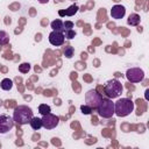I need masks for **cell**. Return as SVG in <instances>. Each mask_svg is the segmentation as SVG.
<instances>
[{
  "label": "cell",
  "instance_id": "1",
  "mask_svg": "<svg viewBox=\"0 0 149 149\" xmlns=\"http://www.w3.org/2000/svg\"><path fill=\"white\" fill-rule=\"evenodd\" d=\"M33 116H34L33 115V109L30 107H28L27 105H19V106H16L14 112H13V120L19 126L28 125Z\"/></svg>",
  "mask_w": 149,
  "mask_h": 149
},
{
  "label": "cell",
  "instance_id": "2",
  "mask_svg": "<svg viewBox=\"0 0 149 149\" xmlns=\"http://www.w3.org/2000/svg\"><path fill=\"white\" fill-rule=\"evenodd\" d=\"M134 102L128 98H121L116 102H114V114L120 118H125L129 115L134 111Z\"/></svg>",
  "mask_w": 149,
  "mask_h": 149
},
{
  "label": "cell",
  "instance_id": "3",
  "mask_svg": "<svg viewBox=\"0 0 149 149\" xmlns=\"http://www.w3.org/2000/svg\"><path fill=\"white\" fill-rule=\"evenodd\" d=\"M123 91V86L122 84L118 80V79H109L105 83L104 85V92L106 94L107 98L109 99H115V98H119L121 95Z\"/></svg>",
  "mask_w": 149,
  "mask_h": 149
},
{
  "label": "cell",
  "instance_id": "4",
  "mask_svg": "<svg viewBox=\"0 0 149 149\" xmlns=\"http://www.w3.org/2000/svg\"><path fill=\"white\" fill-rule=\"evenodd\" d=\"M98 115L102 119H109L114 115V102L109 98H102L97 108Z\"/></svg>",
  "mask_w": 149,
  "mask_h": 149
},
{
  "label": "cell",
  "instance_id": "5",
  "mask_svg": "<svg viewBox=\"0 0 149 149\" xmlns=\"http://www.w3.org/2000/svg\"><path fill=\"white\" fill-rule=\"evenodd\" d=\"M101 100H102V95L98 93L97 90H90L85 93V104L90 106L92 109H97Z\"/></svg>",
  "mask_w": 149,
  "mask_h": 149
},
{
  "label": "cell",
  "instance_id": "6",
  "mask_svg": "<svg viewBox=\"0 0 149 149\" xmlns=\"http://www.w3.org/2000/svg\"><path fill=\"white\" fill-rule=\"evenodd\" d=\"M126 78L130 83H140L144 79V71L140 68H130L126 72Z\"/></svg>",
  "mask_w": 149,
  "mask_h": 149
},
{
  "label": "cell",
  "instance_id": "7",
  "mask_svg": "<svg viewBox=\"0 0 149 149\" xmlns=\"http://www.w3.org/2000/svg\"><path fill=\"white\" fill-rule=\"evenodd\" d=\"M14 127V120L7 114H0V134H8Z\"/></svg>",
  "mask_w": 149,
  "mask_h": 149
},
{
  "label": "cell",
  "instance_id": "8",
  "mask_svg": "<svg viewBox=\"0 0 149 149\" xmlns=\"http://www.w3.org/2000/svg\"><path fill=\"white\" fill-rule=\"evenodd\" d=\"M42 127L45 128V129H54L58 126L59 123V118L56 116L55 114L52 113H48V114H44L42 116Z\"/></svg>",
  "mask_w": 149,
  "mask_h": 149
},
{
  "label": "cell",
  "instance_id": "9",
  "mask_svg": "<svg viewBox=\"0 0 149 149\" xmlns=\"http://www.w3.org/2000/svg\"><path fill=\"white\" fill-rule=\"evenodd\" d=\"M65 41V37H64V34L61 33V31H56V30H52L50 34H49V42L51 45L54 47H59V45H63Z\"/></svg>",
  "mask_w": 149,
  "mask_h": 149
},
{
  "label": "cell",
  "instance_id": "10",
  "mask_svg": "<svg viewBox=\"0 0 149 149\" xmlns=\"http://www.w3.org/2000/svg\"><path fill=\"white\" fill-rule=\"evenodd\" d=\"M109 14H111V16H112L114 20H120V19H122V17L125 16V14H126V8H125V6H122V5H114V6L111 8Z\"/></svg>",
  "mask_w": 149,
  "mask_h": 149
},
{
  "label": "cell",
  "instance_id": "11",
  "mask_svg": "<svg viewBox=\"0 0 149 149\" xmlns=\"http://www.w3.org/2000/svg\"><path fill=\"white\" fill-rule=\"evenodd\" d=\"M77 12H78V6L74 3V5H71V6H70L68 9H65L64 12H63V10H59L58 13H59L61 16H63V15H66V16H73Z\"/></svg>",
  "mask_w": 149,
  "mask_h": 149
},
{
  "label": "cell",
  "instance_id": "12",
  "mask_svg": "<svg viewBox=\"0 0 149 149\" xmlns=\"http://www.w3.org/2000/svg\"><path fill=\"white\" fill-rule=\"evenodd\" d=\"M140 22H141V17H140V15H139V14L133 13V14H130V15L128 16L127 23H128L129 26H139V24H140Z\"/></svg>",
  "mask_w": 149,
  "mask_h": 149
},
{
  "label": "cell",
  "instance_id": "13",
  "mask_svg": "<svg viewBox=\"0 0 149 149\" xmlns=\"http://www.w3.org/2000/svg\"><path fill=\"white\" fill-rule=\"evenodd\" d=\"M50 26H51L52 30H56V31H61V33H63V31H64V27H63V21H62L61 19H56V20L51 21Z\"/></svg>",
  "mask_w": 149,
  "mask_h": 149
},
{
  "label": "cell",
  "instance_id": "14",
  "mask_svg": "<svg viewBox=\"0 0 149 149\" xmlns=\"http://www.w3.org/2000/svg\"><path fill=\"white\" fill-rule=\"evenodd\" d=\"M0 87L3 91H10L13 88V80L9 78H3L0 83Z\"/></svg>",
  "mask_w": 149,
  "mask_h": 149
},
{
  "label": "cell",
  "instance_id": "15",
  "mask_svg": "<svg viewBox=\"0 0 149 149\" xmlns=\"http://www.w3.org/2000/svg\"><path fill=\"white\" fill-rule=\"evenodd\" d=\"M29 125L34 130H38L40 128H42V120L37 116H33L31 120L29 121Z\"/></svg>",
  "mask_w": 149,
  "mask_h": 149
},
{
  "label": "cell",
  "instance_id": "16",
  "mask_svg": "<svg viewBox=\"0 0 149 149\" xmlns=\"http://www.w3.org/2000/svg\"><path fill=\"white\" fill-rule=\"evenodd\" d=\"M63 54L66 58H72L73 55H74V48L72 45H64L63 47Z\"/></svg>",
  "mask_w": 149,
  "mask_h": 149
},
{
  "label": "cell",
  "instance_id": "17",
  "mask_svg": "<svg viewBox=\"0 0 149 149\" xmlns=\"http://www.w3.org/2000/svg\"><path fill=\"white\" fill-rule=\"evenodd\" d=\"M9 42V35L5 30H0V45H5Z\"/></svg>",
  "mask_w": 149,
  "mask_h": 149
},
{
  "label": "cell",
  "instance_id": "18",
  "mask_svg": "<svg viewBox=\"0 0 149 149\" xmlns=\"http://www.w3.org/2000/svg\"><path fill=\"white\" fill-rule=\"evenodd\" d=\"M38 112H40L42 115H44V114L50 113V112H51V108H50V106L47 105V104H41V105L38 106Z\"/></svg>",
  "mask_w": 149,
  "mask_h": 149
},
{
  "label": "cell",
  "instance_id": "19",
  "mask_svg": "<svg viewBox=\"0 0 149 149\" xmlns=\"http://www.w3.org/2000/svg\"><path fill=\"white\" fill-rule=\"evenodd\" d=\"M30 69H31V66L29 63H22L19 65V71L21 73H28L30 71Z\"/></svg>",
  "mask_w": 149,
  "mask_h": 149
},
{
  "label": "cell",
  "instance_id": "20",
  "mask_svg": "<svg viewBox=\"0 0 149 149\" xmlns=\"http://www.w3.org/2000/svg\"><path fill=\"white\" fill-rule=\"evenodd\" d=\"M63 34H64V37H65L66 40H72V38L76 36V31H74L73 29L64 30V31H63Z\"/></svg>",
  "mask_w": 149,
  "mask_h": 149
},
{
  "label": "cell",
  "instance_id": "21",
  "mask_svg": "<svg viewBox=\"0 0 149 149\" xmlns=\"http://www.w3.org/2000/svg\"><path fill=\"white\" fill-rule=\"evenodd\" d=\"M80 111H81V113L83 114H86V115H88V114H91L92 113V108L90 107V106H87L86 104H84V105H81L80 106Z\"/></svg>",
  "mask_w": 149,
  "mask_h": 149
},
{
  "label": "cell",
  "instance_id": "22",
  "mask_svg": "<svg viewBox=\"0 0 149 149\" xmlns=\"http://www.w3.org/2000/svg\"><path fill=\"white\" fill-rule=\"evenodd\" d=\"M73 22L72 21H65V22H63V27H64V30H70V29H72L73 28Z\"/></svg>",
  "mask_w": 149,
  "mask_h": 149
},
{
  "label": "cell",
  "instance_id": "23",
  "mask_svg": "<svg viewBox=\"0 0 149 149\" xmlns=\"http://www.w3.org/2000/svg\"><path fill=\"white\" fill-rule=\"evenodd\" d=\"M40 3H48L49 2V0H37Z\"/></svg>",
  "mask_w": 149,
  "mask_h": 149
}]
</instances>
